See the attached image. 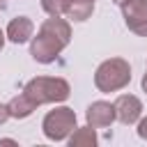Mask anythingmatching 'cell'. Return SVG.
Listing matches in <instances>:
<instances>
[{
  "instance_id": "1",
  "label": "cell",
  "mask_w": 147,
  "mask_h": 147,
  "mask_svg": "<svg viewBox=\"0 0 147 147\" xmlns=\"http://www.w3.org/2000/svg\"><path fill=\"white\" fill-rule=\"evenodd\" d=\"M23 94L28 99H32L37 106H44V103H62V101L69 99L71 85L64 78H57V76H37V78H32V80L25 83Z\"/></svg>"
},
{
  "instance_id": "2",
  "label": "cell",
  "mask_w": 147,
  "mask_h": 147,
  "mask_svg": "<svg viewBox=\"0 0 147 147\" xmlns=\"http://www.w3.org/2000/svg\"><path fill=\"white\" fill-rule=\"evenodd\" d=\"M131 83V64L124 57L103 60L94 71V87L103 94L119 92Z\"/></svg>"
},
{
  "instance_id": "3",
  "label": "cell",
  "mask_w": 147,
  "mask_h": 147,
  "mask_svg": "<svg viewBox=\"0 0 147 147\" xmlns=\"http://www.w3.org/2000/svg\"><path fill=\"white\" fill-rule=\"evenodd\" d=\"M78 126V119H76V113L69 108V106H57L53 110L46 113V117L41 119V131L48 140L53 142H62L71 136V131Z\"/></svg>"
},
{
  "instance_id": "4",
  "label": "cell",
  "mask_w": 147,
  "mask_h": 147,
  "mask_svg": "<svg viewBox=\"0 0 147 147\" xmlns=\"http://www.w3.org/2000/svg\"><path fill=\"white\" fill-rule=\"evenodd\" d=\"M64 48H67V44H64L62 39H57L53 32L44 30V28H39L37 37L32 34V39H30V55H32V60L39 62V64H51V62H55L57 55H60Z\"/></svg>"
},
{
  "instance_id": "5",
  "label": "cell",
  "mask_w": 147,
  "mask_h": 147,
  "mask_svg": "<svg viewBox=\"0 0 147 147\" xmlns=\"http://www.w3.org/2000/svg\"><path fill=\"white\" fill-rule=\"evenodd\" d=\"M119 7H122L124 25L133 34L147 37V0H126Z\"/></svg>"
},
{
  "instance_id": "6",
  "label": "cell",
  "mask_w": 147,
  "mask_h": 147,
  "mask_svg": "<svg viewBox=\"0 0 147 147\" xmlns=\"http://www.w3.org/2000/svg\"><path fill=\"white\" fill-rule=\"evenodd\" d=\"M115 119H119L122 124H136L142 117V101L136 94H119L115 99Z\"/></svg>"
},
{
  "instance_id": "7",
  "label": "cell",
  "mask_w": 147,
  "mask_h": 147,
  "mask_svg": "<svg viewBox=\"0 0 147 147\" xmlns=\"http://www.w3.org/2000/svg\"><path fill=\"white\" fill-rule=\"evenodd\" d=\"M85 119L94 129H106L115 122V106L110 101H92L85 110Z\"/></svg>"
},
{
  "instance_id": "8",
  "label": "cell",
  "mask_w": 147,
  "mask_h": 147,
  "mask_svg": "<svg viewBox=\"0 0 147 147\" xmlns=\"http://www.w3.org/2000/svg\"><path fill=\"white\" fill-rule=\"evenodd\" d=\"M34 34V23L28 18V16H16L9 21L7 30H5V37L11 41V44H25L30 41Z\"/></svg>"
},
{
  "instance_id": "9",
  "label": "cell",
  "mask_w": 147,
  "mask_h": 147,
  "mask_svg": "<svg viewBox=\"0 0 147 147\" xmlns=\"http://www.w3.org/2000/svg\"><path fill=\"white\" fill-rule=\"evenodd\" d=\"M7 110H9V117H14V119H25V117H30V115L37 110V103H34L32 99H28L25 94H18V96L9 99Z\"/></svg>"
},
{
  "instance_id": "10",
  "label": "cell",
  "mask_w": 147,
  "mask_h": 147,
  "mask_svg": "<svg viewBox=\"0 0 147 147\" xmlns=\"http://www.w3.org/2000/svg\"><path fill=\"white\" fill-rule=\"evenodd\" d=\"M94 14V0H69L64 16L74 23H83Z\"/></svg>"
},
{
  "instance_id": "11",
  "label": "cell",
  "mask_w": 147,
  "mask_h": 147,
  "mask_svg": "<svg viewBox=\"0 0 147 147\" xmlns=\"http://www.w3.org/2000/svg\"><path fill=\"white\" fill-rule=\"evenodd\" d=\"M67 142L71 147H94L96 145V131L94 126L85 124V126H76L71 131V136L67 138Z\"/></svg>"
},
{
  "instance_id": "12",
  "label": "cell",
  "mask_w": 147,
  "mask_h": 147,
  "mask_svg": "<svg viewBox=\"0 0 147 147\" xmlns=\"http://www.w3.org/2000/svg\"><path fill=\"white\" fill-rule=\"evenodd\" d=\"M69 7V0H41V9L48 16H64Z\"/></svg>"
},
{
  "instance_id": "13",
  "label": "cell",
  "mask_w": 147,
  "mask_h": 147,
  "mask_svg": "<svg viewBox=\"0 0 147 147\" xmlns=\"http://www.w3.org/2000/svg\"><path fill=\"white\" fill-rule=\"evenodd\" d=\"M138 136L142 140H147V117H140L138 119Z\"/></svg>"
},
{
  "instance_id": "14",
  "label": "cell",
  "mask_w": 147,
  "mask_h": 147,
  "mask_svg": "<svg viewBox=\"0 0 147 147\" xmlns=\"http://www.w3.org/2000/svg\"><path fill=\"white\" fill-rule=\"evenodd\" d=\"M9 119V110H7V103H0V124H5Z\"/></svg>"
},
{
  "instance_id": "15",
  "label": "cell",
  "mask_w": 147,
  "mask_h": 147,
  "mask_svg": "<svg viewBox=\"0 0 147 147\" xmlns=\"http://www.w3.org/2000/svg\"><path fill=\"white\" fill-rule=\"evenodd\" d=\"M140 85H142V92H147V74L142 76V80H140Z\"/></svg>"
},
{
  "instance_id": "16",
  "label": "cell",
  "mask_w": 147,
  "mask_h": 147,
  "mask_svg": "<svg viewBox=\"0 0 147 147\" xmlns=\"http://www.w3.org/2000/svg\"><path fill=\"white\" fill-rule=\"evenodd\" d=\"M5 39H7V37H5V32L0 30V51H2V46H5Z\"/></svg>"
},
{
  "instance_id": "17",
  "label": "cell",
  "mask_w": 147,
  "mask_h": 147,
  "mask_svg": "<svg viewBox=\"0 0 147 147\" xmlns=\"http://www.w3.org/2000/svg\"><path fill=\"white\" fill-rule=\"evenodd\" d=\"M113 2H115V5H122V2H126V0H113Z\"/></svg>"
},
{
  "instance_id": "18",
  "label": "cell",
  "mask_w": 147,
  "mask_h": 147,
  "mask_svg": "<svg viewBox=\"0 0 147 147\" xmlns=\"http://www.w3.org/2000/svg\"><path fill=\"white\" fill-rule=\"evenodd\" d=\"M0 2H5V0H0Z\"/></svg>"
}]
</instances>
